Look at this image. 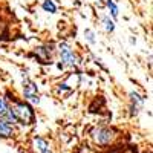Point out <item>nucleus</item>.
Here are the masks:
<instances>
[{
	"mask_svg": "<svg viewBox=\"0 0 153 153\" xmlns=\"http://www.w3.org/2000/svg\"><path fill=\"white\" fill-rule=\"evenodd\" d=\"M9 110L12 112V115H14L16 121H20L22 124H31L32 120H34L32 109L25 103H16L14 107L9 109Z\"/></svg>",
	"mask_w": 153,
	"mask_h": 153,
	"instance_id": "1",
	"label": "nucleus"
},
{
	"mask_svg": "<svg viewBox=\"0 0 153 153\" xmlns=\"http://www.w3.org/2000/svg\"><path fill=\"white\" fill-rule=\"evenodd\" d=\"M60 55H61V61H63V65H75L76 63V55L72 52V49L69 48V45L66 43H61L60 45Z\"/></svg>",
	"mask_w": 153,
	"mask_h": 153,
	"instance_id": "2",
	"label": "nucleus"
},
{
	"mask_svg": "<svg viewBox=\"0 0 153 153\" xmlns=\"http://www.w3.org/2000/svg\"><path fill=\"white\" fill-rule=\"evenodd\" d=\"M23 92H25V97H26L31 103L34 104H38L40 103V98H38V92H37V86L32 83V81H26L23 86Z\"/></svg>",
	"mask_w": 153,
	"mask_h": 153,
	"instance_id": "3",
	"label": "nucleus"
},
{
	"mask_svg": "<svg viewBox=\"0 0 153 153\" xmlns=\"http://www.w3.org/2000/svg\"><path fill=\"white\" fill-rule=\"evenodd\" d=\"M94 138H95V141L98 144H107V143H110V139H112V132L109 129L100 127V129L94 130Z\"/></svg>",
	"mask_w": 153,
	"mask_h": 153,
	"instance_id": "4",
	"label": "nucleus"
},
{
	"mask_svg": "<svg viewBox=\"0 0 153 153\" xmlns=\"http://www.w3.org/2000/svg\"><path fill=\"white\" fill-rule=\"evenodd\" d=\"M14 129H12V126L9 123H6L5 120H0V136L2 138H8L12 135Z\"/></svg>",
	"mask_w": 153,
	"mask_h": 153,
	"instance_id": "5",
	"label": "nucleus"
},
{
	"mask_svg": "<svg viewBox=\"0 0 153 153\" xmlns=\"http://www.w3.org/2000/svg\"><path fill=\"white\" fill-rule=\"evenodd\" d=\"M34 144H35V147L38 149V152H40V153H45V152H49V147H48V143L45 141V139H42V138H35V139H34Z\"/></svg>",
	"mask_w": 153,
	"mask_h": 153,
	"instance_id": "6",
	"label": "nucleus"
},
{
	"mask_svg": "<svg viewBox=\"0 0 153 153\" xmlns=\"http://www.w3.org/2000/svg\"><path fill=\"white\" fill-rule=\"evenodd\" d=\"M107 8H109V11H110L112 17L117 19V17H118V8H117V5H115L113 0H107Z\"/></svg>",
	"mask_w": 153,
	"mask_h": 153,
	"instance_id": "7",
	"label": "nucleus"
},
{
	"mask_svg": "<svg viewBox=\"0 0 153 153\" xmlns=\"http://www.w3.org/2000/svg\"><path fill=\"white\" fill-rule=\"evenodd\" d=\"M8 110H9V107H8V103H6V100L0 97V117L3 118L5 115L8 113Z\"/></svg>",
	"mask_w": 153,
	"mask_h": 153,
	"instance_id": "8",
	"label": "nucleus"
},
{
	"mask_svg": "<svg viewBox=\"0 0 153 153\" xmlns=\"http://www.w3.org/2000/svg\"><path fill=\"white\" fill-rule=\"evenodd\" d=\"M43 8H45V11H49V12H54L57 11V6L52 3V0H45V3H43Z\"/></svg>",
	"mask_w": 153,
	"mask_h": 153,
	"instance_id": "9",
	"label": "nucleus"
},
{
	"mask_svg": "<svg viewBox=\"0 0 153 153\" xmlns=\"http://www.w3.org/2000/svg\"><path fill=\"white\" fill-rule=\"evenodd\" d=\"M104 28H106V31L107 32H113V29H115V25H113V22L109 19V17H104Z\"/></svg>",
	"mask_w": 153,
	"mask_h": 153,
	"instance_id": "10",
	"label": "nucleus"
},
{
	"mask_svg": "<svg viewBox=\"0 0 153 153\" xmlns=\"http://www.w3.org/2000/svg\"><path fill=\"white\" fill-rule=\"evenodd\" d=\"M84 35H86V38H87L89 43H92V45L95 43V35H94V32H92L91 29H86V31H84Z\"/></svg>",
	"mask_w": 153,
	"mask_h": 153,
	"instance_id": "11",
	"label": "nucleus"
},
{
	"mask_svg": "<svg viewBox=\"0 0 153 153\" xmlns=\"http://www.w3.org/2000/svg\"><path fill=\"white\" fill-rule=\"evenodd\" d=\"M45 153H51V150H49V152H45Z\"/></svg>",
	"mask_w": 153,
	"mask_h": 153,
	"instance_id": "12",
	"label": "nucleus"
}]
</instances>
